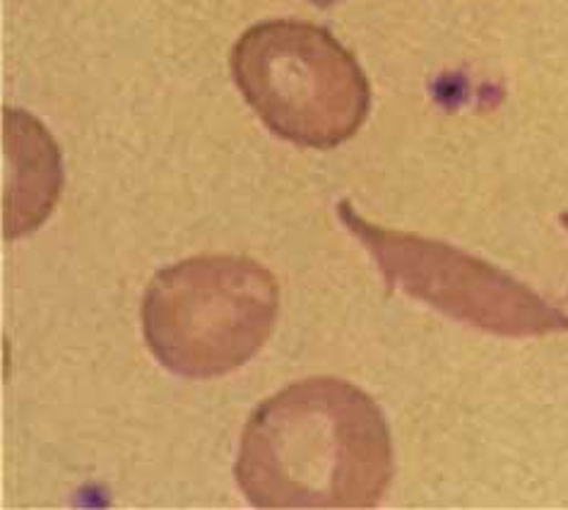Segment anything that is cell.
I'll list each match as a JSON object with an SVG mask.
<instances>
[{"label": "cell", "instance_id": "6da1fadb", "mask_svg": "<svg viewBox=\"0 0 568 510\" xmlns=\"http://www.w3.org/2000/svg\"><path fill=\"white\" fill-rule=\"evenodd\" d=\"M234 472L255 508H374L393 477L388 421L352 382L306 378L251 415Z\"/></svg>", "mask_w": 568, "mask_h": 510}, {"label": "cell", "instance_id": "7a4b0ae2", "mask_svg": "<svg viewBox=\"0 0 568 510\" xmlns=\"http://www.w3.org/2000/svg\"><path fill=\"white\" fill-rule=\"evenodd\" d=\"M275 275L246 255H195L154 275L142 302V333L154 357L183 378L236 371L273 335Z\"/></svg>", "mask_w": 568, "mask_h": 510}, {"label": "cell", "instance_id": "3957f363", "mask_svg": "<svg viewBox=\"0 0 568 510\" xmlns=\"http://www.w3.org/2000/svg\"><path fill=\"white\" fill-rule=\"evenodd\" d=\"M232 73L270 131L300 147L347 143L372 111V88L359 63L311 22L253 24L232 51Z\"/></svg>", "mask_w": 568, "mask_h": 510}, {"label": "cell", "instance_id": "277c9868", "mask_svg": "<svg viewBox=\"0 0 568 510\" xmlns=\"http://www.w3.org/2000/svg\"><path fill=\"white\" fill-rule=\"evenodd\" d=\"M339 220L374 255L393 289L450 318L501 337L568 330V316L501 267L444 241L383 230L354 212L349 201L339 203Z\"/></svg>", "mask_w": 568, "mask_h": 510}, {"label": "cell", "instance_id": "5b68a950", "mask_svg": "<svg viewBox=\"0 0 568 510\" xmlns=\"http://www.w3.org/2000/svg\"><path fill=\"white\" fill-rule=\"evenodd\" d=\"M6 157V238L16 241L37 232L59 203L63 160L51 133L34 116L18 109L3 111Z\"/></svg>", "mask_w": 568, "mask_h": 510}, {"label": "cell", "instance_id": "8992f818", "mask_svg": "<svg viewBox=\"0 0 568 510\" xmlns=\"http://www.w3.org/2000/svg\"><path fill=\"white\" fill-rule=\"evenodd\" d=\"M308 3H314V6H318V8H328V6H333V3H339V0H308Z\"/></svg>", "mask_w": 568, "mask_h": 510}, {"label": "cell", "instance_id": "52a82bcc", "mask_svg": "<svg viewBox=\"0 0 568 510\" xmlns=\"http://www.w3.org/2000/svg\"><path fill=\"white\" fill-rule=\"evenodd\" d=\"M561 224L568 230V212H566V215H561Z\"/></svg>", "mask_w": 568, "mask_h": 510}]
</instances>
